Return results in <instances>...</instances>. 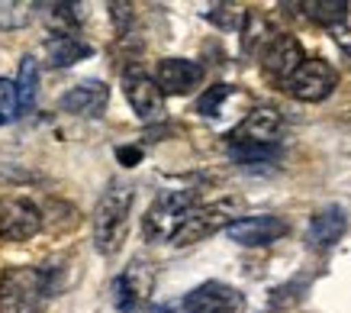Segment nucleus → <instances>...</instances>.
Listing matches in <instances>:
<instances>
[{"label":"nucleus","instance_id":"obj_15","mask_svg":"<svg viewBox=\"0 0 351 313\" xmlns=\"http://www.w3.org/2000/svg\"><path fill=\"white\" fill-rule=\"evenodd\" d=\"M145 268H149L145 262H132V265H129V268L113 281V303H117V310L132 313L138 307V301L149 294L152 278L138 281V275H145Z\"/></svg>","mask_w":351,"mask_h":313},{"label":"nucleus","instance_id":"obj_9","mask_svg":"<svg viewBox=\"0 0 351 313\" xmlns=\"http://www.w3.org/2000/svg\"><path fill=\"white\" fill-rule=\"evenodd\" d=\"M303 62H306L303 45H300V39H293V36H287V33L271 36L265 43V49H261V68H265L271 78H277L280 84L297 75V68L303 65Z\"/></svg>","mask_w":351,"mask_h":313},{"label":"nucleus","instance_id":"obj_12","mask_svg":"<svg viewBox=\"0 0 351 313\" xmlns=\"http://www.w3.org/2000/svg\"><path fill=\"white\" fill-rule=\"evenodd\" d=\"M284 132V119L274 107H255L248 117L229 132V142H261V146H277Z\"/></svg>","mask_w":351,"mask_h":313},{"label":"nucleus","instance_id":"obj_3","mask_svg":"<svg viewBox=\"0 0 351 313\" xmlns=\"http://www.w3.org/2000/svg\"><path fill=\"white\" fill-rule=\"evenodd\" d=\"M49 297L39 268H7L0 278V313H32Z\"/></svg>","mask_w":351,"mask_h":313},{"label":"nucleus","instance_id":"obj_17","mask_svg":"<svg viewBox=\"0 0 351 313\" xmlns=\"http://www.w3.org/2000/svg\"><path fill=\"white\" fill-rule=\"evenodd\" d=\"M229 159L242 168H258L280 159V146H261V142H229Z\"/></svg>","mask_w":351,"mask_h":313},{"label":"nucleus","instance_id":"obj_8","mask_svg":"<svg viewBox=\"0 0 351 313\" xmlns=\"http://www.w3.org/2000/svg\"><path fill=\"white\" fill-rule=\"evenodd\" d=\"M43 229V213L39 207L26 197H10L0 204V239L7 242H26Z\"/></svg>","mask_w":351,"mask_h":313},{"label":"nucleus","instance_id":"obj_14","mask_svg":"<svg viewBox=\"0 0 351 313\" xmlns=\"http://www.w3.org/2000/svg\"><path fill=\"white\" fill-rule=\"evenodd\" d=\"M345 229H348V213H345V207L339 204H326L322 210L309 216V227H306V242L313 248H332L345 236Z\"/></svg>","mask_w":351,"mask_h":313},{"label":"nucleus","instance_id":"obj_19","mask_svg":"<svg viewBox=\"0 0 351 313\" xmlns=\"http://www.w3.org/2000/svg\"><path fill=\"white\" fill-rule=\"evenodd\" d=\"M300 7L306 10L309 20L322 23V26H339V23L348 20V10H351L345 0H306Z\"/></svg>","mask_w":351,"mask_h":313},{"label":"nucleus","instance_id":"obj_4","mask_svg":"<svg viewBox=\"0 0 351 313\" xmlns=\"http://www.w3.org/2000/svg\"><path fill=\"white\" fill-rule=\"evenodd\" d=\"M335 84H339V75H335V68L326 58H306L297 68V75L284 81V91L290 97L303 100V104H319L335 91Z\"/></svg>","mask_w":351,"mask_h":313},{"label":"nucleus","instance_id":"obj_5","mask_svg":"<svg viewBox=\"0 0 351 313\" xmlns=\"http://www.w3.org/2000/svg\"><path fill=\"white\" fill-rule=\"evenodd\" d=\"M123 94L129 107L138 119H161L165 117V91L158 87L155 78H149L142 68H126L123 71Z\"/></svg>","mask_w":351,"mask_h":313},{"label":"nucleus","instance_id":"obj_16","mask_svg":"<svg viewBox=\"0 0 351 313\" xmlns=\"http://www.w3.org/2000/svg\"><path fill=\"white\" fill-rule=\"evenodd\" d=\"M45 55H49V65L52 68H71L81 58L94 55V45L81 39L77 33H55L45 39Z\"/></svg>","mask_w":351,"mask_h":313},{"label":"nucleus","instance_id":"obj_10","mask_svg":"<svg viewBox=\"0 0 351 313\" xmlns=\"http://www.w3.org/2000/svg\"><path fill=\"white\" fill-rule=\"evenodd\" d=\"M184 310L187 313H242L245 297L235 288L223 284V281H206V284L193 288L184 297Z\"/></svg>","mask_w":351,"mask_h":313},{"label":"nucleus","instance_id":"obj_22","mask_svg":"<svg viewBox=\"0 0 351 313\" xmlns=\"http://www.w3.org/2000/svg\"><path fill=\"white\" fill-rule=\"evenodd\" d=\"M20 117V100H16V81L0 78V126L13 123Z\"/></svg>","mask_w":351,"mask_h":313},{"label":"nucleus","instance_id":"obj_1","mask_svg":"<svg viewBox=\"0 0 351 313\" xmlns=\"http://www.w3.org/2000/svg\"><path fill=\"white\" fill-rule=\"evenodd\" d=\"M132 187L126 181H110L100 204L94 210V246L100 255H117L129 233V213H132Z\"/></svg>","mask_w":351,"mask_h":313},{"label":"nucleus","instance_id":"obj_11","mask_svg":"<svg viewBox=\"0 0 351 313\" xmlns=\"http://www.w3.org/2000/svg\"><path fill=\"white\" fill-rule=\"evenodd\" d=\"M110 104V87L97 78H84L75 87H68L58 100V107L71 117H100Z\"/></svg>","mask_w":351,"mask_h":313},{"label":"nucleus","instance_id":"obj_2","mask_svg":"<svg viewBox=\"0 0 351 313\" xmlns=\"http://www.w3.org/2000/svg\"><path fill=\"white\" fill-rule=\"evenodd\" d=\"M197 210V197L193 191H184V187H171V191H161L152 207L142 216V236L149 242H174L178 229L184 227V220Z\"/></svg>","mask_w":351,"mask_h":313},{"label":"nucleus","instance_id":"obj_6","mask_svg":"<svg viewBox=\"0 0 351 313\" xmlns=\"http://www.w3.org/2000/svg\"><path fill=\"white\" fill-rule=\"evenodd\" d=\"M232 223H235V204L232 200H219V204H210V207H197V210L184 220V227L178 229L174 246H193V242L213 236V233H219V229H229Z\"/></svg>","mask_w":351,"mask_h":313},{"label":"nucleus","instance_id":"obj_18","mask_svg":"<svg viewBox=\"0 0 351 313\" xmlns=\"http://www.w3.org/2000/svg\"><path fill=\"white\" fill-rule=\"evenodd\" d=\"M36 94H39V62L32 55H23L20 71H16V100H20V113H29L36 107Z\"/></svg>","mask_w":351,"mask_h":313},{"label":"nucleus","instance_id":"obj_13","mask_svg":"<svg viewBox=\"0 0 351 313\" xmlns=\"http://www.w3.org/2000/svg\"><path fill=\"white\" fill-rule=\"evenodd\" d=\"M203 65L193 58H161L155 68V81L165 94H191L203 81Z\"/></svg>","mask_w":351,"mask_h":313},{"label":"nucleus","instance_id":"obj_20","mask_svg":"<svg viewBox=\"0 0 351 313\" xmlns=\"http://www.w3.org/2000/svg\"><path fill=\"white\" fill-rule=\"evenodd\" d=\"M229 97H232V84L206 87L200 94V100H197V113H200V117H219V113H223V104Z\"/></svg>","mask_w":351,"mask_h":313},{"label":"nucleus","instance_id":"obj_23","mask_svg":"<svg viewBox=\"0 0 351 313\" xmlns=\"http://www.w3.org/2000/svg\"><path fill=\"white\" fill-rule=\"evenodd\" d=\"M117 159L123 165H129V168H132V165L142 162V149H129V146H123V149H117Z\"/></svg>","mask_w":351,"mask_h":313},{"label":"nucleus","instance_id":"obj_21","mask_svg":"<svg viewBox=\"0 0 351 313\" xmlns=\"http://www.w3.org/2000/svg\"><path fill=\"white\" fill-rule=\"evenodd\" d=\"M36 3H23V0H7L0 3V30H20L32 20Z\"/></svg>","mask_w":351,"mask_h":313},{"label":"nucleus","instance_id":"obj_7","mask_svg":"<svg viewBox=\"0 0 351 313\" xmlns=\"http://www.w3.org/2000/svg\"><path fill=\"white\" fill-rule=\"evenodd\" d=\"M287 220L274 213H255V216H239L232 227L226 229V236L232 239L235 246L258 248V246H274L277 239L287 236Z\"/></svg>","mask_w":351,"mask_h":313}]
</instances>
